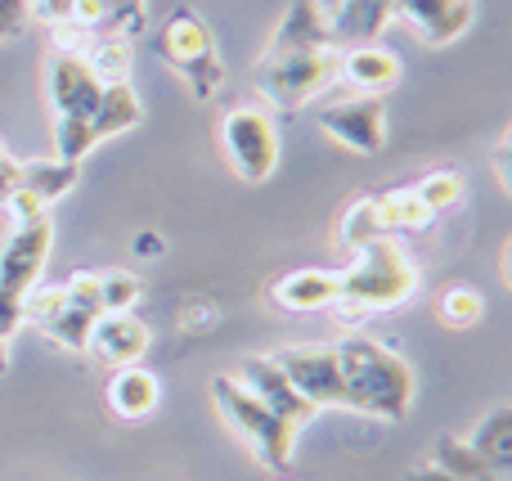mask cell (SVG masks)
<instances>
[{"label":"cell","instance_id":"cell-1","mask_svg":"<svg viewBox=\"0 0 512 481\" xmlns=\"http://www.w3.org/2000/svg\"><path fill=\"white\" fill-rule=\"evenodd\" d=\"M423 284V270L409 257L400 239H369L351 252L346 270H337V302L328 306L337 324L355 329V324L373 320L382 311H396Z\"/></svg>","mask_w":512,"mask_h":481},{"label":"cell","instance_id":"cell-2","mask_svg":"<svg viewBox=\"0 0 512 481\" xmlns=\"http://www.w3.org/2000/svg\"><path fill=\"white\" fill-rule=\"evenodd\" d=\"M337 369H342V410L369 414L378 423H400L414 410V369L396 347L369 333H351L337 342Z\"/></svg>","mask_w":512,"mask_h":481},{"label":"cell","instance_id":"cell-3","mask_svg":"<svg viewBox=\"0 0 512 481\" xmlns=\"http://www.w3.org/2000/svg\"><path fill=\"white\" fill-rule=\"evenodd\" d=\"M337 77H342V45H292V50L265 45L252 72L256 95L279 113H297L310 99L328 95Z\"/></svg>","mask_w":512,"mask_h":481},{"label":"cell","instance_id":"cell-4","mask_svg":"<svg viewBox=\"0 0 512 481\" xmlns=\"http://www.w3.org/2000/svg\"><path fill=\"white\" fill-rule=\"evenodd\" d=\"M99 270H77V275L45 284L36 279L32 293L23 297V324H32L45 342L59 351L81 356L90 338V324L99 320Z\"/></svg>","mask_w":512,"mask_h":481},{"label":"cell","instance_id":"cell-5","mask_svg":"<svg viewBox=\"0 0 512 481\" xmlns=\"http://www.w3.org/2000/svg\"><path fill=\"white\" fill-rule=\"evenodd\" d=\"M153 50H158V59L185 81L189 95H194L198 104H207V99H216L225 90L221 50H216V36L198 9H189V5L171 9V14L162 18V27L153 32Z\"/></svg>","mask_w":512,"mask_h":481},{"label":"cell","instance_id":"cell-6","mask_svg":"<svg viewBox=\"0 0 512 481\" xmlns=\"http://www.w3.org/2000/svg\"><path fill=\"white\" fill-rule=\"evenodd\" d=\"M436 212L418 203L414 185H382L369 194H355L346 203L342 221H337V243L355 252L369 239H409V234H427Z\"/></svg>","mask_w":512,"mask_h":481},{"label":"cell","instance_id":"cell-7","mask_svg":"<svg viewBox=\"0 0 512 481\" xmlns=\"http://www.w3.org/2000/svg\"><path fill=\"white\" fill-rule=\"evenodd\" d=\"M207 392H212V405H216V414H221V423L252 450L256 464H265V468L288 464L292 446H297V428H292V423H283L279 414L265 410L234 374H212Z\"/></svg>","mask_w":512,"mask_h":481},{"label":"cell","instance_id":"cell-8","mask_svg":"<svg viewBox=\"0 0 512 481\" xmlns=\"http://www.w3.org/2000/svg\"><path fill=\"white\" fill-rule=\"evenodd\" d=\"M50 243H54L50 216L9 225L5 243H0V338L5 342L23 329V297L32 293V284L45 275Z\"/></svg>","mask_w":512,"mask_h":481},{"label":"cell","instance_id":"cell-9","mask_svg":"<svg viewBox=\"0 0 512 481\" xmlns=\"http://www.w3.org/2000/svg\"><path fill=\"white\" fill-rule=\"evenodd\" d=\"M216 144L239 180L265 185L279 171V122L265 104H230L216 117Z\"/></svg>","mask_w":512,"mask_h":481},{"label":"cell","instance_id":"cell-10","mask_svg":"<svg viewBox=\"0 0 512 481\" xmlns=\"http://www.w3.org/2000/svg\"><path fill=\"white\" fill-rule=\"evenodd\" d=\"M315 122L337 149L355 153V158H373V153L387 149V99L382 95L333 99V104L319 108Z\"/></svg>","mask_w":512,"mask_h":481},{"label":"cell","instance_id":"cell-11","mask_svg":"<svg viewBox=\"0 0 512 481\" xmlns=\"http://www.w3.org/2000/svg\"><path fill=\"white\" fill-rule=\"evenodd\" d=\"M288 383L310 410H342V369H337V347L324 342H306V347H279L270 351Z\"/></svg>","mask_w":512,"mask_h":481},{"label":"cell","instance_id":"cell-12","mask_svg":"<svg viewBox=\"0 0 512 481\" xmlns=\"http://www.w3.org/2000/svg\"><path fill=\"white\" fill-rule=\"evenodd\" d=\"M86 351L99 360L104 369H126V365H144V356L153 351V329L140 320L135 311H117V315H99L90 324Z\"/></svg>","mask_w":512,"mask_h":481},{"label":"cell","instance_id":"cell-13","mask_svg":"<svg viewBox=\"0 0 512 481\" xmlns=\"http://www.w3.org/2000/svg\"><path fill=\"white\" fill-rule=\"evenodd\" d=\"M234 378H239V383L248 387V392L265 405V410L279 414V419H283V423H292L297 432L306 428L310 419H315V410H310V405L297 396V387L288 383V374L279 369V360H274V356H248V360H239Z\"/></svg>","mask_w":512,"mask_h":481},{"label":"cell","instance_id":"cell-14","mask_svg":"<svg viewBox=\"0 0 512 481\" xmlns=\"http://www.w3.org/2000/svg\"><path fill=\"white\" fill-rule=\"evenodd\" d=\"M396 18H405L423 45H454L477 23V0H396Z\"/></svg>","mask_w":512,"mask_h":481},{"label":"cell","instance_id":"cell-15","mask_svg":"<svg viewBox=\"0 0 512 481\" xmlns=\"http://www.w3.org/2000/svg\"><path fill=\"white\" fill-rule=\"evenodd\" d=\"M274 311L283 315H315V311H328L337 302V270H324V266H301V270H283V275L270 279L265 288Z\"/></svg>","mask_w":512,"mask_h":481},{"label":"cell","instance_id":"cell-16","mask_svg":"<svg viewBox=\"0 0 512 481\" xmlns=\"http://www.w3.org/2000/svg\"><path fill=\"white\" fill-rule=\"evenodd\" d=\"M104 405L113 419L122 423H144L153 410L162 405V378L144 365H126V369H108L104 383Z\"/></svg>","mask_w":512,"mask_h":481},{"label":"cell","instance_id":"cell-17","mask_svg":"<svg viewBox=\"0 0 512 481\" xmlns=\"http://www.w3.org/2000/svg\"><path fill=\"white\" fill-rule=\"evenodd\" d=\"M346 86H355L360 95H387L400 81V54L387 50L382 41H360L342 50V77Z\"/></svg>","mask_w":512,"mask_h":481},{"label":"cell","instance_id":"cell-18","mask_svg":"<svg viewBox=\"0 0 512 481\" xmlns=\"http://www.w3.org/2000/svg\"><path fill=\"white\" fill-rule=\"evenodd\" d=\"M396 18V0H333V45L378 41V32Z\"/></svg>","mask_w":512,"mask_h":481},{"label":"cell","instance_id":"cell-19","mask_svg":"<svg viewBox=\"0 0 512 481\" xmlns=\"http://www.w3.org/2000/svg\"><path fill=\"white\" fill-rule=\"evenodd\" d=\"M140 122H144V104H140V95H135V86L131 81H117V86L99 90V104H95V113H90V140H95V149H99V144L113 140V135L135 131Z\"/></svg>","mask_w":512,"mask_h":481},{"label":"cell","instance_id":"cell-20","mask_svg":"<svg viewBox=\"0 0 512 481\" xmlns=\"http://www.w3.org/2000/svg\"><path fill=\"white\" fill-rule=\"evenodd\" d=\"M77 180H81V162H63V158H32L18 167V189L41 198L45 207L68 198L72 189H77Z\"/></svg>","mask_w":512,"mask_h":481},{"label":"cell","instance_id":"cell-21","mask_svg":"<svg viewBox=\"0 0 512 481\" xmlns=\"http://www.w3.org/2000/svg\"><path fill=\"white\" fill-rule=\"evenodd\" d=\"M463 441H468V446L477 450L490 468H495V473L512 477V405H495V410H486L477 419V428H472Z\"/></svg>","mask_w":512,"mask_h":481},{"label":"cell","instance_id":"cell-22","mask_svg":"<svg viewBox=\"0 0 512 481\" xmlns=\"http://www.w3.org/2000/svg\"><path fill=\"white\" fill-rule=\"evenodd\" d=\"M81 63L90 68V77H95L99 86L131 81V41L117 32H95L81 45Z\"/></svg>","mask_w":512,"mask_h":481},{"label":"cell","instance_id":"cell-23","mask_svg":"<svg viewBox=\"0 0 512 481\" xmlns=\"http://www.w3.org/2000/svg\"><path fill=\"white\" fill-rule=\"evenodd\" d=\"M427 464H436L441 473H450L454 481H512L504 473H495V468H490L463 437H441L432 446V459H427Z\"/></svg>","mask_w":512,"mask_h":481},{"label":"cell","instance_id":"cell-24","mask_svg":"<svg viewBox=\"0 0 512 481\" xmlns=\"http://www.w3.org/2000/svg\"><path fill=\"white\" fill-rule=\"evenodd\" d=\"M414 194L427 212L441 216V212H450V207H459L463 198H468V180H463L459 167H432L414 180Z\"/></svg>","mask_w":512,"mask_h":481},{"label":"cell","instance_id":"cell-25","mask_svg":"<svg viewBox=\"0 0 512 481\" xmlns=\"http://www.w3.org/2000/svg\"><path fill=\"white\" fill-rule=\"evenodd\" d=\"M436 320L445 329H477L486 320V297L472 284H450L441 297H436Z\"/></svg>","mask_w":512,"mask_h":481},{"label":"cell","instance_id":"cell-26","mask_svg":"<svg viewBox=\"0 0 512 481\" xmlns=\"http://www.w3.org/2000/svg\"><path fill=\"white\" fill-rule=\"evenodd\" d=\"M144 297V279L135 270H99V311L117 315V311H135Z\"/></svg>","mask_w":512,"mask_h":481},{"label":"cell","instance_id":"cell-27","mask_svg":"<svg viewBox=\"0 0 512 481\" xmlns=\"http://www.w3.org/2000/svg\"><path fill=\"white\" fill-rule=\"evenodd\" d=\"M149 27V0H117V36H126V41H135V36Z\"/></svg>","mask_w":512,"mask_h":481},{"label":"cell","instance_id":"cell-28","mask_svg":"<svg viewBox=\"0 0 512 481\" xmlns=\"http://www.w3.org/2000/svg\"><path fill=\"white\" fill-rule=\"evenodd\" d=\"M36 0H0V41H9V36H18L27 27V18H32Z\"/></svg>","mask_w":512,"mask_h":481},{"label":"cell","instance_id":"cell-29","mask_svg":"<svg viewBox=\"0 0 512 481\" xmlns=\"http://www.w3.org/2000/svg\"><path fill=\"white\" fill-rule=\"evenodd\" d=\"M131 252L135 257H162V252H167V239H162L158 230H140L131 243Z\"/></svg>","mask_w":512,"mask_h":481},{"label":"cell","instance_id":"cell-30","mask_svg":"<svg viewBox=\"0 0 512 481\" xmlns=\"http://www.w3.org/2000/svg\"><path fill=\"white\" fill-rule=\"evenodd\" d=\"M508 144H512V135H499V144H495V180H499V189H504V194H512V180H508Z\"/></svg>","mask_w":512,"mask_h":481},{"label":"cell","instance_id":"cell-31","mask_svg":"<svg viewBox=\"0 0 512 481\" xmlns=\"http://www.w3.org/2000/svg\"><path fill=\"white\" fill-rule=\"evenodd\" d=\"M409 481H454V477H450V473H441L436 464H418L414 473H409Z\"/></svg>","mask_w":512,"mask_h":481},{"label":"cell","instance_id":"cell-32","mask_svg":"<svg viewBox=\"0 0 512 481\" xmlns=\"http://www.w3.org/2000/svg\"><path fill=\"white\" fill-rule=\"evenodd\" d=\"M0 374H9V342L0 338Z\"/></svg>","mask_w":512,"mask_h":481}]
</instances>
